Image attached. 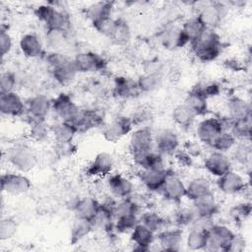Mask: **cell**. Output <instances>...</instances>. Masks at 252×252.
Instances as JSON below:
<instances>
[{
    "mask_svg": "<svg viewBox=\"0 0 252 252\" xmlns=\"http://www.w3.org/2000/svg\"><path fill=\"white\" fill-rule=\"evenodd\" d=\"M189 45L194 56L204 63L213 62L218 59L222 50L221 38L217 30L207 28Z\"/></svg>",
    "mask_w": 252,
    "mask_h": 252,
    "instance_id": "obj_1",
    "label": "cell"
},
{
    "mask_svg": "<svg viewBox=\"0 0 252 252\" xmlns=\"http://www.w3.org/2000/svg\"><path fill=\"white\" fill-rule=\"evenodd\" d=\"M33 14L37 21L44 26L45 31L69 32L71 28L70 16L54 2H47L36 6Z\"/></svg>",
    "mask_w": 252,
    "mask_h": 252,
    "instance_id": "obj_2",
    "label": "cell"
},
{
    "mask_svg": "<svg viewBox=\"0 0 252 252\" xmlns=\"http://www.w3.org/2000/svg\"><path fill=\"white\" fill-rule=\"evenodd\" d=\"M6 159L13 168L23 173L32 171L38 162L35 151L25 142L12 144L7 149Z\"/></svg>",
    "mask_w": 252,
    "mask_h": 252,
    "instance_id": "obj_3",
    "label": "cell"
},
{
    "mask_svg": "<svg viewBox=\"0 0 252 252\" xmlns=\"http://www.w3.org/2000/svg\"><path fill=\"white\" fill-rule=\"evenodd\" d=\"M228 14V6L220 1L205 2L199 8L196 17L207 29L217 30Z\"/></svg>",
    "mask_w": 252,
    "mask_h": 252,
    "instance_id": "obj_4",
    "label": "cell"
},
{
    "mask_svg": "<svg viewBox=\"0 0 252 252\" xmlns=\"http://www.w3.org/2000/svg\"><path fill=\"white\" fill-rule=\"evenodd\" d=\"M135 126L130 116L118 115L111 121L104 123L100 127V133L103 139L109 143H116L125 136H128Z\"/></svg>",
    "mask_w": 252,
    "mask_h": 252,
    "instance_id": "obj_5",
    "label": "cell"
},
{
    "mask_svg": "<svg viewBox=\"0 0 252 252\" xmlns=\"http://www.w3.org/2000/svg\"><path fill=\"white\" fill-rule=\"evenodd\" d=\"M82 108L76 103L71 94L59 93L52 98V113L60 121L73 123L79 116Z\"/></svg>",
    "mask_w": 252,
    "mask_h": 252,
    "instance_id": "obj_6",
    "label": "cell"
},
{
    "mask_svg": "<svg viewBox=\"0 0 252 252\" xmlns=\"http://www.w3.org/2000/svg\"><path fill=\"white\" fill-rule=\"evenodd\" d=\"M159 193L167 202L180 204L186 199V182L178 173L167 168L165 180Z\"/></svg>",
    "mask_w": 252,
    "mask_h": 252,
    "instance_id": "obj_7",
    "label": "cell"
},
{
    "mask_svg": "<svg viewBox=\"0 0 252 252\" xmlns=\"http://www.w3.org/2000/svg\"><path fill=\"white\" fill-rule=\"evenodd\" d=\"M181 141L178 133L170 128H162L154 134V148L166 157H173L180 150Z\"/></svg>",
    "mask_w": 252,
    "mask_h": 252,
    "instance_id": "obj_8",
    "label": "cell"
},
{
    "mask_svg": "<svg viewBox=\"0 0 252 252\" xmlns=\"http://www.w3.org/2000/svg\"><path fill=\"white\" fill-rule=\"evenodd\" d=\"M32 184L31 179L23 172H5L1 175L2 192L10 196H20L28 193Z\"/></svg>",
    "mask_w": 252,
    "mask_h": 252,
    "instance_id": "obj_9",
    "label": "cell"
},
{
    "mask_svg": "<svg viewBox=\"0 0 252 252\" xmlns=\"http://www.w3.org/2000/svg\"><path fill=\"white\" fill-rule=\"evenodd\" d=\"M72 60L79 74L99 72L104 70L107 65V62L102 55L91 50L78 52Z\"/></svg>",
    "mask_w": 252,
    "mask_h": 252,
    "instance_id": "obj_10",
    "label": "cell"
},
{
    "mask_svg": "<svg viewBox=\"0 0 252 252\" xmlns=\"http://www.w3.org/2000/svg\"><path fill=\"white\" fill-rule=\"evenodd\" d=\"M218 190L224 195H238L248 188V181L240 172L233 168L220 176L216 180Z\"/></svg>",
    "mask_w": 252,
    "mask_h": 252,
    "instance_id": "obj_11",
    "label": "cell"
},
{
    "mask_svg": "<svg viewBox=\"0 0 252 252\" xmlns=\"http://www.w3.org/2000/svg\"><path fill=\"white\" fill-rule=\"evenodd\" d=\"M154 134L155 132L150 126L134 128L129 134L128 150L130 156L154 150Z\"/></svg>",
    "mask_w": 252,
    "mask_h": 252,
    "instance_id": "obj_12",
    "label": "cell"
},
{
    "mask_svg": "<svg viewBox=\"0 0 252 252\" xmlns=\"http://www.w3.org/2000/svg\"><path fill=\"white\" fill-rule=\"evenodd\" d=\"M234 233L235 232L228 225L216 222L208 232L205 250L211 252L225 251Z\"/></svg>",
    "mask_w": 252,
    "mask_h": 252,
    "instance_id": "obj_13",
    "label": "cell"
},
{
    "mask_svg": "<svg viewBox=\"0 0 252 252\" xmlns=\"http://www.w3.org/2000/svg\"><path fill=\"white\" fill-rule=\"evenodd\" d=\"M184 229L170 225L157 233L156 243L162 251H179L184 244Z\"/></svg>",
    "mask_w": 252,
    "mask_h": 252,
    "instance_id": "obj_14",
    "label": "cell"
},
{
    "mask_svg": "<svg viewBox=\"0 0 252 252\" xmlns=\"http://www.w3.org/2000/svg\"><path fill=\"white\" fill-rule=\"evenodd\" d=\"M115 167L114 157L107 152H100L86 166V175L93 178H105L113 172Z\"/></svg>",
    "mask_w": 252,
    "mask_h": 252,
    "instance_id": "obj_15",
    "label": "cell"
},
{
    "mask_svg": "<svg viewBox=\"0 0 252 252\" xmlns=\"http://www.w3.org/2000/svg\"><path fill=\"white\" fill-rule=\"evenodd\" d=\"M203 165L209 174L218 178L232 169L233 162L228 154L212 150L205 156Z\"/></svg>",
    "mask_w": 252,
    "mask_h": 252,
    "instance_id": "obj_16",
    "label": "cell"
},
{
    "mask_svg": "<svg viewBox=\"0 0 252 252\" xmlns=\"http://www.w3.org/2000/svg\"><path fill=\"white\" fill-rule=\"evenodd\" d=\"M105 187L109 194L116 199L128 198L136 191L135 184L131 178L115 172L105 177Z\"/></svg>",
    "mask_w": 252,
    "mask_h": 252,
    "instance_id": "obj_17",
    "label": "cell"
},
{
    "mask_svg": "<svg viewBox=\"0 0 252 252\" xmlns=\"http://www.w3.org/2000/svg\"><path fill=\"white\" fill-rule=\"evenodd\" d=\"M223 131L220 118L216 116L204 117L196 125L197 140L205 147L211 146L215 138Z\"/></svg>",
    "mask_w": 252,
    "mask_h": 252,
    "instance_id": "obj_18",
    "label": "cell"
},
{
    "mask_svg": "<svg viewBox=\"0 0 252 252\" xmlns=\"http://www.w3.org/2000/svg\"><path fill=\"white\" fill-rule=\"evenodd\" d=\"M52 112V98L42 94H34L26 100V114L31 120H46Z\"/></svg>",
    "mask_w": 252,
    "mask_h": 252,
    "instance_id": "obj_19",
    "label": "cell"
},
{
    "mask_svg": "<svg viewBox=\"0 0 252 252\" xmlns=\"http://www.w3.org/2000/svg\"><path fill=\"white\" fill-rule=\"evenodd\" d=\"M0 112L7 117H21L26 114V100L16 91L0 94Z\"/></svg>",
    "mask_w": 252,
    "mask_h": 252,
    "instance_id": "obj_20",
    "label": "cell"
},
{
    "mask_svg": "<svg viewBox=\"0 0 252 252\" xmlns=\"http://www.w3.org/2000/svg\"><path fill=\"white\" fill-rule=\"evenodd\" d=\"M103 114L96 108L82 109L77 119L72 123L78 134L89 132L94 128H100L104 124Z\"/></svg>",
    "mask_w": 252,
    "mask_h": 252,
    "instance_id": "obj_21",
    "label": "cell"
},
{
    "mask_svg": "<svg viewBox=\"0 0 252 252\" xmlns=\"http://www.w3.org/2000/svg\"><path fill=\"white\" fill-rule=\"evenodd\" d=\"M44 46V39L35 32H27L19 40V47L22 54L29 59L43 57L45 54Z\"/></svg>",
    "mask_w": 252,
    "mask_h": 252,
    "instance_id": "obj_22",
    "label": "cell"
},
{
    "mask_svg": "<svg viewBox=\"0 0 252 252\" xmlns=\"http://www.w3.org/2000/svg\"><path fill=\"white\" fill-rule=\"evenodd\" d=\"M166 169H139L138 179L142 186L151 193H159L165 180Z\"/></svg>",
    "mask_w": 252,
    "mask_h": 252,
    "instance_id": "obj_23",
    "label": "cell"
},
{
    "mask_svg": "<svg viewBox=\"0 0 252 252\" xmlns=\"http://www.w3.org/2000/svg\"><path fill=\"white\" fill-rule=\"evenodd\" d=\"M129 234L130 241L133 245V249L138 251L151 250L153 244L156 241L157 236V233L152 231L150 228H148L141 222H139Z\"/></svg>",
    "mask_w": 252,
    "mask_h": 252,
    "instance_id": "obj_24",
    "label": "cell"
},
{
    "mask_svg": "<svg viewBox=\"0 0 252 252\" xmlns=\"http://www.w3.org/2000/svg\"><path fill=\"white\" fill-rule=\"evenodd\" d=\"M100 206V201L93 196H84L76 199L71 207L75 218L93 220Z\"/></svg>",
    "mask_w": 252,
    "mask_h": 252,
    "instance_id": "obj_25",
    "label": "cell"
},
{
    "mask_svg": "<svg viewBox=\"0 0 252 252\" xmlns=\"http://www.w3.org/2000/svg\"><path fill=\"white\" fill-rule=\"evenodd\" d=\"M226 115L233 119H246L252 117V107L250 102L242 96L232 94L226 99Z\"/></svg>",
    "mask_w": 252,
    "mask_h": 252,
    "instance_id": "obj_26",
    "label": "cell"
},
{
    "mask_svg": "<svg viewBox=\"0 0 252 252\" xmlns=\"http://www.w3.org/2000/svg\"><path fill=\"white\" fill-rule=\"evenodd\" d=\"M112 94L115 97L120 99H130L141 94L136 80L123 75L114 78Z\"/></svg>",
    "mask_w": 252,
    "mask_h": 252,
    "instance_id": "obj_27",
    "label": "cell"
},
{
    "mask_svg": "<svg viewBox=\"0 0 252 252\" xmlns=\"http://www.w3.org/2000/svg\"><path fill=\"white\" fill-rule=\"evenodd\" d=\"M191 206L194 209L197 217L215 218V216H217L220 212V205L214 192L192 201Z\"/></svg>",
    "mask_w": 252,
    "mask_h": 252,
    "instance_id": "obj_28",
    "label": "cell"
},
{
    "mask_svg": "<svg viewBox=\"0 0 252 252\" xmlns=\"http://www.w3.org/2000/svg\"><path fill=\"white\" fill-rule=\"evenodd\" d=\"M208 98L200 91L198 85L195 86L187 94L184 103L195 113L197 117L206 116L209 111Z\"/></svg>",
    "mask_w": 252,
    "mask_h": 252,
    "instance_id": "obj_29",
    "label": "cell"
},
{
    "mask_svg": "<svg viewBox=\"0 0 252 252\" xmlns=\"http://www.w3.org/2000/svg\"><path fill=\"white\" fill-rule=\"evenodd\" d=\"M132 38V31L128 21L123 17L115 18L114 28L108 37L112 44L117 46H126Z\"/></svg>",
    "mask_w": 252,
    "mask_h": 252,
    "instance_id": "obj_30",
    "label": "cell"
},
{
    "mask_svg": "<svg viewBox=\"0 0 252 252\" xmlns=\"http://www.w3.org/2000/svg\"><path fill=\"white\" fill-rule=\"evenodd\" d=\"M162 45L170 50L180 49L189 44V40L184 35L180 27H170L165 29L160 37Z\"/></svg>",
    "mask_w": 252,
    "mask_h": 252,
    "instance_id": "obj_31",
    "label": "cell"
},
{
    "mask_svg": "<svg viewBox=\"0 0 252 252\" xmlns=\"http://www.w3.org/2000/svg\"><path fill=\"white\" fill-rule=\"evenodd\" d=\"M50 75L57 85L67 87L75 82L79 73L73 63V60L71 59L62 65L51 69Z\"/></svg>",
    "mask_w": 252,
    "mask_h": 252,
    "instance_id": "obj_32",
    "label": "cell"
},
{
    "mask_svg": "<svg viewBox=\"0 0 252 252\" xmlns=\"http://www.w3.org/2000/svg\"><path fill=\"white\" fill-rule=\"evenodd\" d=\"M213 192L211 181L205 176H196L186 182V199L190 202Z\"/></svg>",
    "mask_w": 252,
    "mask_h": 252,
    "instance_id": "obj_33",
    "label": "cell"
},
{
    "mask_svg": "<svg viewBox=\"0 0 252 252\" xmlns=\"http://www.w3.org/2000/svg\"><path fill=\"white\" fill-rule=\"evenodd\" d=\"M114 3L109 1H97L90 4L85 9L86 18L92 23L98 20L113 17Z\"/></svg>",
    "mask_w": 252,
    "mask_h": 252,
    "instance_id": "obj_34",
    "label": "cell"
},
{
    "mask_svg": "<svg viewBox=\"0 0 252 252\" xmlns=\"http://www.w3.org/2000/svg\"><path fill=\"white\" fill-rule=\"evenodd\" d=\"M78 134L75 126L70 122L58 121L51 125V139L54 144H66L74 142Z\"/></svg>",
    "mask_w": 252,
    "mask_h": 252,
    "instance_id": "obj_35",
    "label": "cell"
},
{
    "mask_svg": "<svg viewBox=\"0 0 252 252\" xmlns=\"http://www.w3.org/2000/svg\"><path fill=\"white\" fill-rule=\"evenodd\" d=\"M171 118L175 125L181 129L187 130L194 126L197 116L184 102H182L174 106L171 112Z\"/></svg>",
    "mask_w": 252,
    "mask_h": 252,
    "instance_id": "obj_36",
    "label": "cell"
},
{
    "mask_svg": "<svg viewBox=\"0 0 252 252\" xmlns=\"http://www.w3.org/2000/svg\"><path fill=\"white\" fill-rule=\"evenodd\" d=\"M139 220L142 224L150 228L155 233H158L163 228L172 225L168 222V219L164 218L154 210H144L139 216Z\"/></svg>",
    "mask_w": 252,
    "mask_h": 252,
    "instance_id": "obj_37",
    "label": "cell"
},
{
    "mask_svg": "<svg viewBox=\"0 0 252 252\" xmlns=\"http://www.w3.org/2000/svg\"><path fill=\"white\" fill-rule=\"evenodd\" d=\"M28 136L34 143H44L51 139V125L46 120H31Z\"/></svg>",
    "mask_w": 252,
    "mask_h": 252,
    "instance_id": "obj_38",
    "label": "cell"
},
{
    "mask_svg": "<svg viewBox=\"0 0 252 252\" xmlns=\"http://www.w3.org/2000/svg\"><path fill=\"white\" fill-rule=\"evenodd\" d=\"M94 230L92 220L75 218L70 229V242L77 244L84 240Z\"/></svg>",
    "mask_w": 252,
    "mask_h": 252,
    "instance_id": "obj_39",
    "label": "cell"
},
{
    "mask_svg": "<svg viewBox=\"0 0 252 252\" xmlns=\"http://www.w3.org/2000/svg\"><path fill=\"white\" fill-rule=\"evenodd\" d=\"M228 155L232 162L242 166H250L252 156L250 141H237Z\"/></svg>",
    "mask_w": 252,
    "mask_h": 252,
    "instance_id": "obj_40",
    "label": "cell"
},
{
    "mask_svg": "<svg viewBox=\"0 0 252 252\" xmlns=\"http://www.w3.org/2000/svg\"><path fill=\"white\" fill-rule=\"evenodd\" d=\"M136 83L141 94H151L160 88L162 77L158 73H143L136 79Z\"/></svg>",
    "mask_w": 252,
    "mask_h": 252,
    "instance_id": "obj_41",
    "label": "cell"
},
{
    "mask_svg": "<svg viewBox=\"0 0 252 252\" xmlns=\"http://www.w3.org/2000/svg\"><path fill=\"white\" fill-rule=\"evenodd\" d=\"M197 215L192 208V206H179L173 213L171 217V224L181 227V228H189Z\"/></svg>",
    "mask_w": 252,
    "mask_h": 252,
    "instance_id": "obj_42",
    "label": "cell"
},
{
    "mask_svg": "<svg viewBox=\"0 0 252 252\" xmlns=\"http://www.w3.org/2000/svg\"><path fill=\"white\" fill-rule=\"evenodd\" d=\"M208 233L198 230L193 227H189L188 231L184 236V245L187 249L192 251L205 250L207 243Z\"/></svg>",
    "mask_w": 252,
    "mask_h": 252,
    "instance_id": "obj_43",
    "label": "cell"
},
{
    "mask_svg": "<svg viewBox=\"0 0 252 252\" xmlns=\"http://www.w3.org/2000/svg\"><path fill=\"white\" fill-rule=\"evenodd\" d=\"M236 141H251L252 120L251 118L233 120L229 131Z\"/></svg>",
    "mask_w": 252,
    "mask_h": 252,
    "instance_id": "obj_44",
    "label": "cell"
},
{
    "mask_svg": "<svg viewBox=\"0 0 252 252\" xmlns=\"http://www.w3.org/2000/svg\"><path fill=\"white\" fill-rule=\"evenodd\" d=\"M44 43L53 51H61L68 42L69 32L45 31Z\"/></svg>",
    "mask_w": 252,
    "mask_h": 252,
    "instance_id": "obj_45",
    "label": "cell"
},
{
    "mask_svg": "<svg viewBox=\"0 0 252 252\" xmlns=\"http://www.w3.org/2000/svg\"><path fill=\"white\" fill-rule=\"evenodd\" d=\"M236 142H237L236 139L232 136V134L230 132L222 131L220 134H219L215 138V140L211 144L210 148L213 151H218V152L228 154L231 151V149L234 147Z\"/></svg>",
    "mask_w": 252,
    "mask_h": 252,
    "instance_id": "obj_46",
    "label": "cell"
},
{
    "mask_svg": "<svg viewBox=\"0 0 252 252\" xmlns=\"http://www.w3.org/2000/svg\"><path fill=\"white\" fill-rule=\"evenodd\" d=\"M139 222V215H125L118 217L114 220V232L118 234L130 233Z\"/></svg>",
    "mask_w": 252,
    "mask_h": 252,
    "instance_id": "obj_47",
    "label": "cell"
},
{
    "mask_svg": "<svg viewBox=\"0 0 252 252\" xmlns=\"http://www.w3.org/2000/svg\"><path fill=\"white\" fill-rule=\"evenodd\" d=\"M180 28L184 35L189 40V44L190 42L195 40L205 29V27L202 25V23L198 20L196 16L185 20Z\"/></svg>",
    "mask_w": 252,
    "mask_h": 252,
    "instance_id": "obj_48",
    "label": "cell"
},
{
    "mask_svg": "<svg viewBox=\"0 0 252 252\" xmlns=\"http://www.w3.org/2000/svg\"><path fill=\"white\" fill-rule=\"evenodd\" d=\"M18 231V223L12 218H3L0 221V239L6 241L13 238Z\"/></svg>",
    "mask_w": 252,
    "mask_h": 252,
    "instance_id": "obj_49",
    "label": "cell"
},
{
    "mask_svg": "<svg viewBox=\"0 0 252 252\" xmlns=\"http://www.w3.org/2000/svg\"><path fill=\"white\" fill-rule=\"evenodd\" d=\"M42 58L44 59L46 65L49 67V70L54 69L72 59L62 51H53V50L45 52Z\"/></svg>",
    "mask_w": 252,
    "mask_h": 252,
    "instance_id": "obj_50",
    "label": "cell"
},
{
    "mask_svg": "<svg viewBox=\"0 0 252 252\" xmlns=\"http://www.w3.org/2000/svg\"><path fill=\"white\" fill-rule=\"evenodd\" d=\"M18 78L13 71H3L0 75V94L13 92L16 89Z\"/></svg>",
    "mask_w": 252,
    "mask_h": 252,
    "instance_id": "obj_51",
    "label": "cell"
},
{
    "mask_svg": "<svg viewBox=\"0 0 252 252\" xmlns=\"http://www.w3.org/2000/svg\"><path fill=\"white\" fill-rule=\"evenodd\" d=\"M114 24H115V18L111 17V18H106V19L94 22L92 23V26L99 34L108 38L114 28Z\"/></svg>",
    "mask_w": 252,
    "mask_h": 252,
    "instance_id": "obj_52",
    "label": "cell"
},
{
    "mask_svg": "<svg viewBox=\"0 0 252 252\" xmlns=\"http://www.w3.org/2000/svg\"><path fill=\"white\" fill-rule=\"evenodd\" d=\"M0 50H1V57L4 58L5 56L9 55L13 49V38L8 32V29H5L3 26L1 27L0 31Z\"/></svg>",
    "mask_w": 252,
    "mask_h": 252,
    "instance_id": "obj_53",
    "label": "cell"
},
{
    "mask_svg": "<svg viewBox=\"0 0 252 252\" xmlns=\"http://www.w3.org/2000/svg\"><path fill=\"white\" fill-rule=\"evenodd\" d=\"M183 150L192 158H200L204 156L205 146L198 140H189L184 143Z\"/></svg>",
    "mask_w": 252,
    "mask_h": 252,
    "instance_id": "obj_54",
    "label": "cell"
},
{
    "mask_svg": "<svg viewBox=\"0 0 252 252\" xmlns=\"http://www.w3.org/2000/svg\"><path fill=\"white\" fill-rule=\"evenodd\" d=\"M198 87L208 99L217 97L221 94V86L216 82H210L203 85H198Z\"/></svg>",
    "mask_w": 252,
    "mask_h": 252,
    "instance_id": "obj_55",
    "label": "cell"
},
{
    "mask_svg": "<svg viewBox=\"0 0 252 252\" xmlns=\"http://www.w3.org/2000/svg\"><path fill=\"white\" fill-rule=\"evenodd\" d=\"M251 214V204L250 202H242L237 204L231 210V215L235 220H245L250 217Z\"/></svg>",
    "mask_w": 252,
    "mask_h": 252,
    "instance_id": "obj_56",
    "label": "cell"
},
{
    "mask_svg": "<svg viewBox=\"0 0 252 252\" xmlns=\"http://www.w3.org/2000/svg\"><path fill=\"white\" fill-rule=\"evenodd\" d=\"M246 240L243 235L239 233H234L228 245L225 248V252H242L245 250Z\"/></svg>",
    "mask_w": 252,
    "mask_h": 252,
    "instance_id": "obj_57",
    "label": "cell"
},
{
    "mask_svg": "<svg viewBox=\"0 0 252 252\" xmlns=\"http://www.w3.org/2000/svg\"><path fill=\"white\" fill-rule=\"evenodd\" d=\"M133 124L136 127H142V126H149L148 122L152 119V115H151V111L149 109H139L137 112H135V114H133L132 116H130Z\"/></svg>",
    "mask_w": 252,
    "mask_h": 252,
    "instance_id": "obj_58",
    "label": "cell"
},
{
    "mask_svg": "<svg viewBox=\"0 0 252 252\" xmlns=\"http://www.w3.org/2000/svg\"><path fill=\"white\" fill-rule=\"evenodd\" d=\"M214 219L215 218L197 217L190 227H193V228H196L198 230H201V231H204V232L208 233L211 230V228L214 226V224L216 223Z\"/></svg>",
    "mask_w": 252,
    "mask_h": 252,
    "instance_id": "obj_59",
    "label": "cell"
},
{
    "mask_svg": "<svg viewBox=\"0 0 252 252\" xmlns=\"http://www.w3.org/2000/svg\"><path fill=\"white\" fill-rule=\"evenodd\" d=\"M55 154L59 158H71L76 152V146L74 142L66 144H54Z\"/></svg>",
    "mask_w": 252,
    "mask_h": 252,
    "instance_id": "obj_60",
    "label": "cell"
},
{
    "mask_svg": "<svg viewBox=\"0 0 252 252\" xmlns=\"http://www.w3.org/2000/svg\"><path fill=\"white\" fill-rule=\"evenodd\" d=\"M174 158L176 162L182 167H190L193 164V159L183 149H180L174 154Z\"/></svg>",
    "mask_w": 252,
    "mask_h": 252,
    "instance_id": "obj_61",
    "label": "cell"
},
{
    "mask_svg": "<svg viewBox=\"0 0 252 252\" xmlns=\"http://www.w3.org/2000/svg\"><path fill=\"white\" fill-rule=\"evenodd\" d=\"M162 63L158 59H150L144 65V73L161 74Z\"/></svg>",
    "mask_w": 252,
    "mask_h": 252,
    "instance_id": "obj_62",
    "label": "cell"
}]
</instances>
